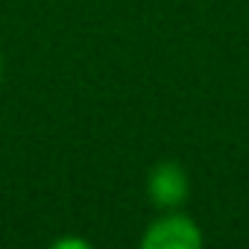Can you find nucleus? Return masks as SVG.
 <instances>
[{"label":"nucleus","mask_w":249,"mask_h":249,"mask_svg":"<svg viewBox=\"0 0 249 249\" xmlns=\"http://www.w3.org/2000/svg\"><path fill=\"white\" fill-rule=\"evenodd\" d=\"M147 194H150L156 208L176 211L191 194V182H188L185 167L179 161H159L147 179Z\"/></svg>","instance_id":"f03ea898"},{"label":"nucleus","mask_w":249,"mask_h":249,"mask_svg":"<svg viewBox=\"0 0 249 249\" xmlns=\"http://www.w3.org/2000/svg\"><path fill=\"white\" fill-rule=\"evenodd\" d=\"M141 243L144 249H199L202 234H199V226L188 214L167 211L147 229Z\"/></svg>","instance_id":"f257e3e1"},{"label":"nucleus","mask_w":249,"mask_h":249,"mask_svg":"<svg viewBox=\"0 0 249 249\" xmlns=\"http://www.w3.org/2000/svg\"><path fill=\"white\" fill-rule=\"evenodd\" d=\"M0 79H3V56H0Z\"/></svg>","instance_id":"20e7f679"},{"label":"nucleus","mask_w":249,"mask_h":249,"mask_svg":"<svg viewBox=\"0 0 249 249\" xmlns=\"http://www.w3.org/2000/svg\"><path fill=\"white\" fill-rule=\"evenodd\" d=\"M53 246H56V249H65V246H82V249H85L88 243H85V240H56Z\"/></svg>","instance_id":"7ed1b4c3"}]
</instances>
